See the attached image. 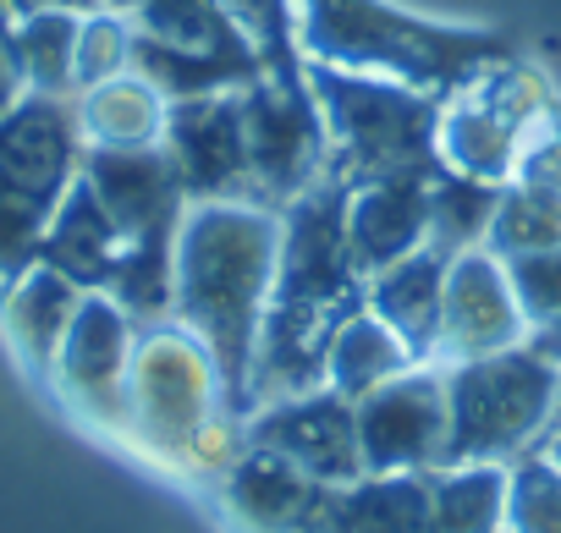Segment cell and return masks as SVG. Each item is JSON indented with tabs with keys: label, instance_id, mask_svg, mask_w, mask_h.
<instances>
[{
	"label": "cell",
	"instance_id": "obj_1",
	"mask_svg": "<svg viewBox=\"0 0 561 533\" xmlns=\"http://www.w3.org/2000/svg\"><path fill=\"white\" fill-rule=\"evenodd\" d=\"M556 369L506 352L468 363L446 391V462H490L517 451L556 407Z\"/></svg>",
	"mask_w": 561,
	"mask_h": 533
},
{
	"label": "cell",
	"instance_id": "obj_2",
	"mask_svg": "<svg viewBox=\"0 0 561 533\" xmlns=\"http://www.w3.org/2000/svg\"><path fill=\"white\" fill-rule=\"evenodd\" d=\"M309 12H314L320 45H336L353 61H391V67H402L413 78H435V83H446L468 61L479 67L490 56L484 39L413 28L408 18H391V12L369 7V0H309Z\"/></svg>",
	"mask_w": 561,
	"mask_h": 533
},
{
	"label": "cell",
	"instance_id": "obj_3",
	"mask_svg": "<svg viewBox=\"0 0 561 533\" xmlns=\"http://www.w3.org/2000/svg\"><path fill=\"white\" fill-rule=\"evenodd\" d=\"M358 451L369 473L446 462V396L435 380H386L358 402Z\"/></svg>",
	"mask_w": 561,
	"mask_h": 533
},
{
	"label": "cell",
	"instance_id": "obj_4",
	"mask_svg": "<svg viewBox=\"0 0 561 533\" xmlns=\"http://www.w3.org/2000/svg\"><path fill=\"white\" fill-rule=\"evenodd\" d=\"M253 445L293 462L314 484H347L364 467L358 413L342 396H287L253 424Z\"/></svg>",
	"mask_w": 561,
	"mask_h": 533
},
{
	"label": "cell",
	"instance_id": "obj_5",
	"mask_svg": "<svg viewBox=\"0 0 561 533\" xmlns=\"http://www.w3.org/2000/svg\"><path fill=\"white\" fill-rule=\"evenodd\" d=\"M435 533H501L506 522V473L490 462H462L430 489Z\"/></svg>",
	"mask_w": 561,
	"mask_h": 533
},
{
	"label": "cell",
	"instance_id": "obj_6",
	"mask_svg": "<svg viewBox=\"0 0 561 533\" xmlns=\"http://www.w3.org/2000/svg\"><path fill=\"white\" fill-rule=\"evenodd\" d=\"M61 374L72 385V396L94 402L116 385L122 374V325L111 309H83L67 336H61Z\"/></svg>",
	"mask_w": 561,
	"mask_h": 533
},
{
	"label": "cell",
	"instance_id": "obj_7",
	"mask_svg": "<svg viewBox=\"0 0 561 533\" xmlns=\"http://www.w3.org/2000/svg\"><path fill=\"white\" fill-rule=\"evenodd\" d=\"M325 369H331V380H336L347 396H369L375 385H386V380L402 369V347H397L391 336L369 331V325H353V331H342V336L331 341Z\"/></svg>",
	"mask_w": 561,
	"mask_h": 533
},
{
	"label": "cell",
	"instance_id": "obj_8",
	"mask_svg": "<svg viewBox=\"0 0 561 533\" xmlns=\"http://www.w3.org/2000/svg\"><path fill=\"white\" fill-rule=\"evenodd\" d=\"M61 298H72V292H67V281H61L56 270L23 281V292L12 298V331H18V341L28 347L34 363H45V358L61 347L67 325H72V309H56V314H50V303H61Z\"/></svg>",
	"mask_w": 561,
	"mask_h": 533
},
{
	"label": "cell",
	"instance_id": "obj_9",
	"mask_svg": "<svg viewBox=\"0 0 561 533\" xmlns=\"http://www.w3.org/2000/svg\"><path fill=\"white\" fill-rule=\"evenodd\" d=\"M506 528L512 533H561V467L550 456H534L506 478Z\"/></svg>",
	"mask_w": 561,
	"mask_h": 533
},
{
	"label": "cell",
	"instance_id": "obj_10",
	"mask_svg": "<svg viewBox=\"0 0 561 533\" xmlns=\"http://www.w3.org/2000/svg\"><path fill=\"white\" fill-rule=\"evenodd\" d=\"M231 7H237L248 23H259L270 45H280V23H287V7H280V0H231Z\"/></svg>",
	"mask_w": 561,
	"mask_h": 533
},
{
	"label": "cell",
	"instance_id": "obj_11",
	"mask_svg": "<svg viewBox=\"0 0 561 533\" xmlns=\"http://www.w3.org/2000/svg\"><path fill=\"white\" fill-rule=\"evenodd\" d=\"M18 50H12V34H0V116L12 111V89H18Z\"/></svg>",
	"mask_w": 561,
	"mask_h": 533
},
{
	"label": "cell",
	"instance_id": "obj_12",
	"mask_svg": "<svg viewBox=\"0 0 561 533\" xmlns=\"http://www.w3.org/2000/svg\"><path fill=\"white\" fill-rule=\"evenodd\" d=\"M0 7H12V12H56V7H67V0H0Z\"/></svg>",
	"mask_w": 561,
	"mask_h": 533
},
{
	"label": "cell",
	"instance_id": "obj_13",
	"mask_svg": "<svg viewBox=\"0 0 561 533\" xmlns=\"http://www.w3.org/2000/svg\"><path fill=\"white\" fill-rule=\"evenodd\" d=\"M550 424H556V434H561V385H556V407H550Z\"/></svg>",
	"mask_w": 561,
	"mask_h": 533
},
{
	"label": "cell",
	"instance_id": "obj_14",
	"mask_svg": "<svg viewBox=\"0 0 561 533\" xmlns=\"http://www.w3.org/2000/svg\"><path fill=\"white\" fill-rule=\"evenodd\" d=\"M550 462H556V467H561V434H556V445H550Z\"/></svg>",
	"mask_w": 561,
	"mask_h": 533
}]
</instances>
